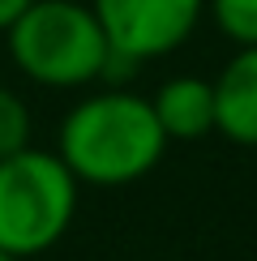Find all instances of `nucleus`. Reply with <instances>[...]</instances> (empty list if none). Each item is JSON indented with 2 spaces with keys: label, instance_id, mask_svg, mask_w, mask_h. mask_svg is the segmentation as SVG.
Wrapping results in <instances>:
<instances>
[{
  "label": "nucleus",
  "instance_id": "f257e3e1",
  "mask_svg": "<svg viewBox=\"0 0 257 261\" xmlns=\"http://www.w3.org/2000/svg\"><path fill=\"white\" fill-rule=\"evenodd\" d=\"M167 150V137L155 120L146 94L99 90L73 103L60 120L56 154L78 184L90 189H124L150 176Z\"/></svg>",
  "mask_w": 257,
  "mask_h": 261
},
{
  "label": "nucleus",
  "instance_id": "f03ea898",
  "mask_svg": "<svg viewBox=\"0 0 257 261\" xmlns=\"http://www.w3.org/2000/svg\"><path fill=\"white\" fill-rule=\"evenodd\" d=\"M5 35L13 64L47 90H78L112 69V43L94 9L78 0H30Z\"/></svg>",
  "mask_w": 257,
  "mask_h": 261
},
{
  "label": "nucleus",
  "instance_id": "7ed1b4c3",
  "mask_svg": "<svg viewBox=\"0 0 257 261\" xmlns=\"http://www.w3.org/2000/svg\"><path fill=\"white\" fill-rule=\"evenodd\" d=\"M82 184L56 150H17L0 159V253L30 261L64 240Z\"/></svg>",
  "mask_w": 257,
  "mask_h": 261
},
{
  "label": "nucleus",
  "instance_id": "20e7f679",
  "mask_svg": "<svg viewBox=\"0 0 257 261\" xmlns=\"http://www.w3.org/2000/svg\"><path fill=\"white\" fill-rule=\"evenodd\" d=\"M112 51L128 64L159 60L197 30L206 0H90Z\"/></svg>",
  "mask_w": 257,
  "mask_h": 261
},
{
  "label": "nucleus",
  "instance_id": "39448f33",
  "mask_svg": "<svg viewBox=\"0 0 257 261\" xmlns=\"http://www.w3.org/2000/svg\"><path fill=\"white\" fill-rule=\"evenodd\" d=\"M214 133L257 146V47H240L214 77Z\"/></svg>",
  "mask_w": 257,
  "mask_h": 261
},
{
  "label": "nucleus",
  "instance_id": "423d86ee",
  "mask_svg": "<svg viewBox=\"0 0 257 261\" xmlns=\"http://www.w3.org/2000/svg\"><path fill=\"white\" fill-rule=\"evenodd\" d=\"M150 107H155V120L167 141H197L214 133V82L197 77V73L167 77L150 94Z\"/></svg>",
  "mask_w": 257,
  "mask_h": 261
},
{
  "label": "nucleus",
  "instance_id": "0eeeda50",
  "mask_svg": "<svg viewBox=\"0 0 257 261\" xmlns=\"http://www.w3.org/2000/svg\"><path fill=\"white\" fill-rule=\"evenodd\" d=\"M30 107L21 99L17 90H9V86H0V159L17 154V150L30 146Z\"/></svg>",
  "mask_w": 257,
  "mask_h": 261
},
{
  "label": "nucleus",
  "instance_id": "6e6552de",
  "mask_svg": "<svg viewBox=\"0 0 257 261\" xmlns=\"http://www.w3.org/2000/svg\"><path fill=\"white\" fill-rule=\"evenodd\" d=\"M210 17L236 47H257V0H210Z\"/></svg>",
  "mask_w": 257,
  "mask_h": 261
},
{
  "label": "nucleus",
  "instance_id": "1a4fd4ad",
  "mask_svg": "<svg viewBox=\"0 0 257 261\" xmlns=\"http://www.w3.org/2000/svg\"><path fill=\"white\" fill-rule=\"evenodd\" d=\"M26 9H30V0H0V30H9Z\"/></svg>",
  "mask_w": 257,
  "mask_h": 261
},
{
  "label": "nucleus",
  "instance_id": "9d476101",
  "mask_svg": "<svg viewBox=\"0 0 257 261\" xmlns=\"http://www.w3.org/2000/svg\"><path fill=\"white\" fill-rule=\"evenodd\" d=\"M0 261H17V257H9V253H0Z\"/></svg>",
  "mask_w": 257,
  "mask_h": 261
}]
</instances>
